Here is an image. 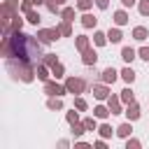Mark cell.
Masks as SVG:
<instances>
[{
    "label": "cell",
    "instance_id": "cell-1",
    "mask_svg": "<svg viewBox=\"0 0 149 149\" xmlns=\"http://www.w3.org/2000/svg\"><path fill=\"white\" fill-rule=\"evenodd\" d=\"M0 54L5 56V61H19V63H33L37 65V61H42V42L35 40L33 35H26L23 30L2 35L0 42Z\"/></svg>",
    "mask_w": 149,
    "mask_h": 149
},
{
    "label": "cell",
    "instance_id": "cell-2",
    "mask_svg": "<svg viewBox=\"0 0 149 149\" xmlns=\"http://www.w3.org/2000/svg\"><path fill=\"white\" fill-rule=\"evenodd\" d=\"M7 70H9L14 77H19L23 84H30V81H35V77H37V65H33V63L7 61Z\"/></svg>",
    "mask_w": 149,
    "mask_h": 149
},
{
    "label": "cell",
    "instance_id": "cell-3",
    "mask_svg": "<svg viewBox=\"0 0 149 149\" xmlns=\"http://www.w3.org/2000/svg\"><path fill=\"white\" fill-rule=\"evenodd\" d=\"M65 88H68V93H72V95H81V93L86 91V79L70 74V77L65 79Z\"/></svg>",
    "mask_w": 149,
    "mask_h": 149
},
{
    "label": "cell",
    "instance_id": "cell-4",
    "mask_svg": "<svg viewBox=\"0 0 149 149\" xmlns=\"http://www.w3.org/2000/svg\"><path fill=\"white\" fill-rule=\"evenodd\" d=\"M63 35H61V30H58V26H54V28H40L37 30V40L42 42V44H51V42H56V40H61Z\"/></svg>",
    "mask_w": 149,
    "mask_h": 149
},
{
    "label": "cell",
    "instance_id": "cell-5",
    "mask_svg": "<svg viewBox=\"0 0 149 149\" xmlns=\"http://www.w3.org/2000/svg\"><path fill=\"white\" fill-rule=\"evenodd\" d=\"M44 93L47 95H61L63 98L68 93V88H65V84H58V81H51L49 79V81H44Z\"/></svg>",
    "mask_w": 149,
    "mask_h": 149
},
{
    "label": "cell",
    "instance_id": "cell-6",
    "mask_svg": "<svg viewBox=\"0 0 149 149\" xmlns=\"http://www.w3.org/2000/svg\"><path fill=\"white\" fill-rule=\"evenodd\" d=\"M109 93H112V91H109V84H105V81L93 84V98H95V100H100V102H102V100H107V98H109Z\"/></svg>",
    "mask_w": 149,
    "mask_h": 149
},
{
    "label": "cell",
    "instance_id": "cell-7",
    "mask_svg": "<svg viewBox=\"0 0 149 149\" xmlns=\"http://www.w3.org/2000/svg\"><path fill=\"white\" fill-rule=\"evenodd\" d=\"M81 63H84L86 68H93V65L98 63V51H95L93 47H88L86 51H81Z\"/></svg>",
    "mask_w": 149,
    "mask_h": 149
},
{
    "label": "cell",
    "instance_id": "cell-8",
    "mask_svg": "<svg viewBox=\"0 0 149 149\" xmlns=\"http://www.w3.org/2000/svg\"><path fill=\"white\" fill-rule=\"evenodd\" d=\"M107 107H109L112 114H121V112H123V102H121V98H119L116 93H109V98H107Z\"/></svg>",
    "mask_w": 149,
    "mask_h": 149
},
{
    "label": "cell",
    "instance_id": "cell-9",
    "mask_svg": "<svg viewBox=\"0 0 149 149\" xmlns=\"http://www.w3.org/2000/svg\"><path fill=\"white\" fill-rule=\"evenodd\" d=\"M123 114H126V119H128V121H137V119L142 116V109H140L137 100H135V102H130V105H126V112H123Z\"/></svg>",
    "mask_w": 149,
    "mask_h": 149
},
{
    "label": "cell",
    "instance_id": "cell-10",
    "mask_svg": "<svg viewBox=\"0 0 149 149\" xmlns=\"http://www.w3.org/2000/svg\"><path fill=\"white\" fill-rule=\"evenodd\" d=\"M119 77H121V74H119L114 68H105V70L100 72V81H105V84H109V86H112V84H114Z\"/></svg>",
    "mask_w": 149,
    "mask_h": 149
},
{
    "label": "cell",
    "instance_id": "cell-11",
    "mask_svg": "<svg viewBox=\"0 0 149 149\" xmlns=\"http://www.w3.org/2000/svg\"><path fill=\"white\" fill-rule=\"evenodd\" d=\"M130 135H133V121H123V123L116 126V137L126 140V137H130Z\"/></svg>",
    "mask_w": 149,
    "mask_h": 149
},
{
    "label": "cell",
    "instance_id": "cell-12",
    "mask_svg": "<svg viewBox=\"0 0 149 149\" xmlns=\"http://www.w3.org/2000/svg\"><path fill=\"white\" fill-rule=\"evenodd\" d=\"M79 23H81V28H95L98 26V16H93L91 12H84L81 19H79Z\"/></svg>",
    "mask_w": 149,
    "mask_h": 149
},
{
    "label": "cell",
    "instance_id": "cell-13",
    "mask_svg": "<svg viewBox=\"0 0 149 149\" xmlns=\"http://www.w3.org/2000/svg\"><path fill=\"white\" fill-rule=\"evenodd\" d=\"M107 40H109V44H119V42L123 40L121 26H114V28H109V30H107Z\"/></svg>",
    "mask_w": 149,
    "mask_h": 149
},
{
    "label": "cell",
    "instance_id": "cell-14",
    "mask_svg": "<svg viewBox=\"0 0 149 149\" xmlns=\"http://www.w3.org/2000/svg\"><path fill=\"white\" fill-rule=\"evenodd\" d=\"M65 105H63V98L61 95H49V100H47V109H51V112H61Z\"/></svg>",
    "mask_w": 149,
    "mask_h": 149
},
{
    "label": "cell",
    "instance_id": "cell-15",
    "mask_svg": "<svg viewBox=\"0 0 149 149\" xmlns=\"http://www.w3.org/2000/svg\"><path fill=\"white\" fill-rule=\"evenodd\" d=\"M88 47H91V40H88L86 35H77V37H74V49H77L79 54H81V51H86Z\"/></svg>",
    "mask_w": 149,
    "mask_h": 149
},
{
    "label": "cell",
    "instance_id": "cell-16",
    "mask_svg": "<svg viewBox=\"0 0 149 149\" xmlns=\"http://www.w3.org/2000/svg\"><path fill=\"white\" fill-rule=\"evenodd\" d=\"M49 77H51V68L40 61V63H37V79H40V81H49Z\"/></svg>",
    "mask_w": 149,
    "mask_h": 149
},
{
    "label": "cell",
    "instance_id": "cell-17",
    "mask_svg": "<svg viewBox=\"0 0 149 149\" xmlns=\"http://www.w3.org/2000/svg\"><path fill=\"white\" fill-rule=\"evenodd\" d=\"M128 21H130V16H128L126 9H116L114 12V26H126Z\"/></svg>",
    "mask_w": 149,
    "mask_h": 149
},
{
    "label": "cell",
    "instance_id": "cell-18",
    "mask_svg": "<svg viewBox=\"0 0 149 149\" xmlns=\"http://www.w3.org/2000/svg\"><path fill=\"white\" fill-rule=\"evenodd\" d=\"M119 98H121V102L123 105H130V102H135V93H133V88H130V84L119 93Z\"/></svg>",
    "mask_w": 149,
    "mask_h": 149
},
{
    "label": "cell",
    "instance_id": "cell-19",
    "mask_svg": "<svg viewBox=\"0 0 149 149\" xmlns=\"http://www.w3.org/2000/svg\"><path fill=\"white\" fill-rule=\"evenodd\" d=\"M149 37V30L144 28V26H135L133 28V40H137V42H144Z\"/></svg>",
    "mask_w": 149,
    "mask_h": 149
},
{
    "label": "cell",
    "instance_id": "cell-20",
    "mask_svg": "<svg viewBox=\"0 0 149 149\" xmlns=\"http://www.w3.org/2000/svg\"><path fill=\"white\" fill-rule=\"evenodd\" d=\"M121 58H123V63H133V61L137 58V51H135L133 47H123V49H121Z\"/></svg>",
    "mask_w": 149,
    "mask_h": 149
},
{
    "label": "cell",
    "instance_id": "cell-21",
    "mask_svg": "<svg viewBox=\"0 0 149 149\" xmlns=\"http://www.w3.org/2000/svg\"><path fill=\"white\" fill-rule=\"evenodd\" d=\"M119 74H121V79H123L126 84H133V81H135V77H137V74H135V70H133L130 65H126V68H123Z\"/></svg>",
    "mask_w": 149,
    "mask_h": 149
},
{
    "label": "cell",
    "instance_id": "cell-22",
    "mask_svg": "<svg viewBox=\"0 0 149 149\" xmlns=\"http://www.w3.org/2000/svg\"><path fill=\"white\" fill-rule=\"evenodd\" d=\"M98 135L107 140V137H112V135H116V128H112L109 123H100V126H98Z\"/></svg>",
    "mask_w": 149,
    "mask_h": 149
},
{
    "label": "cell",
    "instance_id": "cell-23",
    "mask_svg": "<svg viewBox=\"0 0 149 149\" xmlns=\"http://www.w3.org/2000/svg\"><path fill=\"white\" fill-rule=\"evenodd\" d=\"M109 114H112V112H109L107 105H95V107H93V116H95V119H107Z\"/></svg>",
    "mask_w": 149,
    "mask_h": 149
},
{
    "label": "cell",
    "instance_id": "cell-24",
    "mask_svg": "<svg viewBox=\"0 0 149 149\" xmlns=\"http://www.w3.org/2000/svg\"><path fill=\"white\" fill-rule=\"evenodd\" d=\"M109 40H107V33H102V30H95L93 33V44L95 47H105Z\"/></svg>",
    "mask_w": 149,
    "mask_h": 149
},
{
    "label": "cell",
    "instance_id": "cell-25",
    "mask_svg": "<svg viewBox=\"0 0 149 149\" xmlns=\"http://www.w3.org/2000/svg\"><path fill=\"white\" fill-rule=\"evenodd\" d=\"M70 130H72V135H74V140H79L84 133H86V126L81 123V121H77V123H72L70 126Z\"/></svg>",
    "mask_w": 149,
    "mask_h": 149
},
{
    "label": "cell",
    "instance_id": "cell-26",
    "mask_svg": "<svg viewBox=\"0 0 149 149\" xmlns=\"http://www.w3.org/2000/svg\"><path fill=\"white\" fill-rule=\"evenodd\" d=\"M26 21H28L30 26H40V21H42V16H40V12H35V9H30V12L26 14Z\"/></svg>",
    "mask_w": 149,
    "mask_h": 149
},
{
    "label": "cell",
    "instance_id": "cell-27",
    "mask_svg": "<svg viewBox=\"0 0 149 149\" xmlns=\"http://www.w3.org/2000/svg\"><path fill=\"white\" fill-rule=\"evenodd\" d=\"M23 21H26V19H21V16H19V12H16V14H14V19H12L9 33H16V30H21V28H23Z\"/></svg>",
    "mask_w": 149,
    "mask_h": 149
},
{
    "label": "cell",
    "instance_id": "cell-28",
    "mask_svg": "<svg viewBox=\"0 0 149 149\" xmlns=\"http://www.w3.org/2000/svg\"><path fill=\"white\" fill-rule=\"evenodd\" d=\"M58 30H61L63 37H72V23L70 21H61L58 23Z\"/></svg>",
    "mask_w": 149,
    "mask_h": 149
},
{
    "label": "cell",
    "instance_id": "cell-29",
    "mask_svg": "<svg viewBox=\"0 0 149 149\" xmlns=\"http://www.w3.org/2000/svg\"><path fill=\"white\" fill-rule=\"evenodd\" d=\"M61 19L72 23V21H74V7H63V9H61Z\"/></svg>",
    "mask_w": 149,
    "mask_h": 149
},
{
    "label": "cell",
    "instance_id": "cell-30",
    "mask_svg": "<svg viewBox=\"0 0 149 149\" xmlns=\"http://www.w3.org/2000/svg\"><path fill=\"white\" fill-rule=\"evenodd\" d=\"M51 74H54L56 79H61V77H65V65H63V63L58 61V63H56V65L51 68Z\"/></svg>",
    "mask_w": 149,
    "mask_h": 149
},
{
    "label": "cell",
    "instance_id": "cell-31",
    "mask_svg": "<svg viewBox=\"0 0 149 149\" xmlns=\"http://www.w3.org/2000/svg\"><path fill=\"white\" fill-rule=\"evenodd\" d=\"M74 109H79V112H86L88 109V102L81 98V95H74V105H72Z\"/></svg>",
    "mask_w": 149,
    "mask_h": 149
},
{
    "label": "cell",
    "instance_id": "cell-32",
    "mask_svg": "<svg viewBox=\"0 0 149 149\" xmlns=\"http://www.w3.org/2000/svg\"><path fill=\"white\" fill-rule=\"evenodd\" d=\"M81 123L86 126V130H98V121H95V116H86V119H81Z\"/></svg>",
    "mask_w": 149,
    "mask_h": 149
},
{
    "label": "cell",
    "instance_id": "cell-33",
    "mask_svg": "<svg viewBox=\"0 0 149 149\" xmlns=\"http://www.w3.org/2000/svg\"><path fill=\"white\" fill-rule=\"evenodd\" d=\"M93 5H95V0H77V9L79 12H91Z\"/></svg>",
    "mask_w": 149,
    "mask_h": 149
},
{
    "label": "cell",
    "instance_id": "cell-34",
    "mask_svg": "<svg viewBox=\"0 0 149 149\" xmlns=\"http://www.w3.org/2000/svg\"><path fill=\"white\" fill-rule=\"evenodd\" d=\"M42 63L49 65V68H54V65L58 63V56H56V54H44V56H42Z\"/></svg>",
    "mask_w": 149,
    "mask_h": 149
},
{
    "label": "cell",
    "instance_id": "cell-35",
    "mask_svg": "<svg viewBox=\"0 0 149 149\" xmlns=\"http://www.w3.org/2000/svg\"><path fill=\"white\" fill-rule=\"evenodd\" d=\"M65 121H68L70 126H72V123H77V121H79V109L74 112V107H72L70 112H65Z\"/></svg>",
    "mask_w": 149,
    "mask_h": 149
},
{
    "label": "cell",
    "instance_id": "cell-36",
    "mask_svg": "<svg viewBox=\"0 0 149 149\" xmlns=\"http://www.w3.org/2000/svg\"><path fill=\"white\" fill-rule=\"evenodd\" d=\"M44 5H47V9H49L51 14H61V9H63V7L58 5V0H47Z\"/></svg>",
    "mask_w": 149,
    "mask_h": 149
},
{
    "label": "cell",
    "instance_id": "cell-37",
    "mask_svg": "<svg viewBox=\"0 0 149 149\" xmlns=\"http://www.w3.org/2000/svg\"><path fill=\"white\" fill-rule=\"evenodd\" d=\"M137 12L140 16H149V0H137Z\"/></svg>",
    "mask_w": 149,
    "mask_h": 149
},
{
    "label": "cell",
    "instance_id": "cell-38",
    "mask_svg": "<svg viewBox=\"0 0 149 149\" xmlns=\"http://www.w3.org/2000/svg\"><path fill=\"white\" fill-rule=\"evenodd\" d=\"M2 7L12 9V12H19V9H21V2H19V0H2Z\"/></svg>",
    "mask_w": 149,
    "mask_h": 149
},
{
    "label": "cell",
    "instance_id": "cell-39",
    "mask_svg": "<svg viewBox=\"0 0 149 149\" xmlns=\"http://www.w3.org/2000/svg\"><path fill=\"white\" fill-rule=\"evenodd\" d=\"M140 147H142V142L137 137H126V149H140Z\"/></svg>",
    "mask_w": 149,
    "mask_h": 149
},
{
    "label": "cell",
    "instance_id": "cell-40",
    "mask_svg": "<svg viewBox=\"0 0 149 149\" xmlns=\"http://www.w3.org/2000/svg\"><path fill=\"white\" fill-rule=\"evenodd\" d=\"M30 9H35V2H33V0H21V9H19V12H21V14H28Z\"/></svg>",
    "mask_w": 149,
    "mask_h": 149
},
{
    "label": "cell",
    "instance_id": "cell-41",
    "mask_svg": "<svg viewBox=\"0 0 149 149\" xmlns=\"http://www.w3.org/2000/svg\"><path fill=\"white\" fill-rule=\"evenodd\" d=\"M137 58H142V61L149 63V47H140L137 49Z\"/></svg>",
    "mask_w": 149,
    "mask_h": 149
},
{
    "label": "cell",
    "instance_id": "cell-42",
    "mask_svg": "<svg viewBox=\"0 0 149 149\" xmlns=\"http://www.w3.org/2000/svg\"><path fill=\"white\" fill-rule=\"evenodd\" d=\"M93 147H95V149H107V142H105V137L95 140V142H93Z\"/></svg>",
    "mask_w": 149,
    "mask_h": 149
},
{
    "label": "cell",
    "instance_id": "cell-43",
    "mask_svg": "<svg viewBox=\"0 0 149 149\" xmlns=\"http://www.w3.org/2000/svg\"><path fill=\"white\" fill-rule=\"evenodd\" d=\"M95 7L98 9H107L109 7V0H95Z\"/></svg>",
    "mask_w": 149,
    "mask_h": 149
},
{
    "label": "cell",
    "instance_id": "cell-44",
    "mask_svg": "<svg viewBox=\"0 0 149 149\" xmlns=\"http://www.w3.org/2000/svg\"><path fill=\"white\" fill-rule=\"evenodd\" d=\"M121 5L123 7H133V5H137V0H121Z\"/></svg>",
    "mask_w": 149,
    "mask_h": 149
},
{
    "label": "cell",
    "instance_id": "cell-45",
    "mask_svg": "<svg viewBox=\"0 0 149 149\" xmlns=\"http://www.w3.org/2000/svg\"><path fill=\"white\" fill-rule=\"evenodd\" d=\"M58 147H70V140H58Z\"/></svg>",
    "mask_w": 149,
    "mask_h": 149
},
{
    "label": "cell",
    "instance_id": "cell-46",
    "mask_svg": "<svg viewBox=\"0 0 149 149\" xmlns=\"http://www.w3.org/2000/svg\"><path fill=\"white\" fill-rule=\"evenodd\" d=\"M33 2H35V5H37V7H40V5H44V2H47V0H33Z\"/></svg>",
    "mask_w": 149,
    "mask_h": 149
},
{
    "label": "cell",
    "instance_id": "cell-47",
    "mask_svg": "<svg viewBox=\"0 0 149 149\" xmlns=\"http://www.w3.org/2000/svg\"><path fill=\"white\" fill-rule=\"evenodd\" d=\"M65 2H68V0H58V5H61V7H63V5H65Z\"/></svg>",
    "mask_w": 149,
    "mask_h": 149
}]
</instances>
